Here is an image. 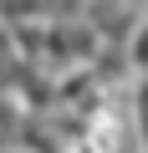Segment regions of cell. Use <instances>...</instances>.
<instances>
[{
	"mask_svg": "<svg viewBox=\"0 0 148 153\" xmlns=\"http://www.w3.org/2000/svg\"><path fill=\"white\" fill-rule=\"evenodd\" d=\"M123 51H128L133 71H143V76H148V21H138V31L128 36V46H123Z\"/></svg>",
	"mask_w": 148,
	"mask_h": 153,
	"instance_id": "1",
	"label": "cell"
}]
</instances>
